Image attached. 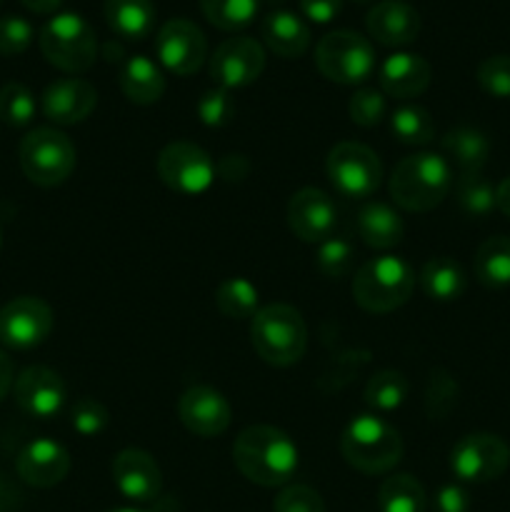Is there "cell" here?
<instances>
[{"label": "cell", "instance_id": "1", "mask_svg": "<svg viewBox=\"0 0 510 512\" xmlns=\"http://www.w3.org/2000/svg\"><path fill=\"white\" fill-rule=\"evenodd\" d=\"M233 463L260 488H283L298 473L300 453L283 430L273 425H250L235 438Z\"/></svg>", "mask_w": 510, "mask_h": 512}, {"label": "cell", "instance_id": "2", "mask_svg": "<svg viewBox=\"0 0 510 512\" xmlns=\"http://www.w3.org/2000/svg\"><path fill=\"white\" fill-rule=\"evenodd\" d=\"M453 185V173L443 155L415 153L398 160L388 180V193L398 208L408 213H428L438 208Z\"/></svg>", "mask_w": 510, "mask_h": 512}, {"label": "cell", "instance_id": "3", "mask_svg": "<svg viewBox=\"0 0 510 512\" xmlns=\"http://www.w3.org/2000/svg\"><path fill=\"white\" fill-rule=\"evenodd\" d=\"M403 438L385 418L363 413L348 423L340 438L345 463L365 475L390 473L403 460Z\"/></svg>", "mask_w": 510, "mask_h": 512}, {"label": "cell", "instance_id": "4", "mask_svg": "<svg viewBox=\"0 0 510 512\" xmlns=\"http://www.w3.org/2000/svg\"><path fill=\"white\" fill-rule=\"evenodd\" d=\"M250 340L260 358L275 368H290L298 363L308 348V328L293 305H263L250 318Z\"/></svg>", "mask_w": 510, "mask_h": 512}, {"label": "cell", "instance_id": "5", "mask_svg": "<svg viewBox=\"0 0 510 512\" xmlns=\"http://www.w3.org/2000/svg\"><path fill=\"white\" fill-rule=\"evenodd\" d=\"M415 288V273L398 255H378L358 268L353 298L368 313H393L403 308Z\"/></svg>", "mask_w": 510, "mask_h": 512}, {"label": "cell", "instance_id": "6", "mask_svg": "<svg viewBox=\"0 0 510 512\" xmlns=\"http://www.w3.org/2000/svg\"><path fill=\"white\" fill-rule=\"evenodd\" d=\"M45 60L63 73H85L98 58V38L88 20L78 13H58L40 30Z\"/></svg>", "mask_w": 510, "mask_h": 512}, {"label": "cell", "instance_id": "7", "mask_svg": "<svg viewBox=\"0 0 510 512\" xmlns=\"http://www.w3.org/2000/svg\"><path fill=\"white\" fill-rule=\"evenodd\" d=\"M20 168L30 183L40 188L63 185L75 170V145L65 133L55 128H35L20 140Z\"/></svg>", "mask_w": 510, "mask_h": 512}, {"label": "cell", "instance_id": "8", "mask_svg": "<svg viewBox=\"0 0 510 512\" xmlns=\"http://www.w3.org/2000/svg\"><path fill=\"white\" fill-rule=\"evenodd\" d=\"M315 65L330 83L360 85L373 75L375 50L355 30H333L315 45Z\"/></svg>", "mask_w": 510, "mask_h": 512}, {"label": "cell", "instance_id": "9", "mask_svg": "<svg viewBox=\"0 0 510 512\" xmlns=\"http://www.w3.org/2000/svg\"><path fill=\"white\" fill-rule=\"evenodd\" d=\"M325 173L335 193L350 200L370 198L383 183V165L378 153L355 140H343L330 148L325 158Z\"/></svg>", "mask_w": 510, "mask_h": 512}, {"label": "cell", "instance_id": "10", "mask_svg": "<svg viewBox=\"0 0 510 512\" xmlns=\"http://www.w3.org/2000/svg\"><path fill=\"white\" fill-rule=\"evenodd\" d=\"M155 170L163 185L178 195H203L215 183L218 165L200 145L175 140L160 150Z\"/></svg>", "mask_w": 510, "mask_h": 512}, {"label": "cell", "instance_id": "11", "mask_svg": "<svg viewBox=\"0 0 510 512\" xmlns=\"http://www.w3.org/2000/svg\"><path fill=\"white\" fill-rule=\"evenodd\" d=\"M508 465V443L495 433H470L450 450V470L460 483H493Z\"/></svg>", "mask_w": 510, "mask_h": 512}, {"label": "cell", "instance_id": "12", "mask_svg": "<svg viewBox=\"0 0 510 512\" xmlns=\"http://www.w3.org/2000/svg\"><path fill=\"white\" fill-rule=\"evenodd\" d=\"M53 330V310L35 295H20L0 308V343L13 350L38 348Z\"/></svg>", "mask_w": 510, "mask_h": 512}, {"label": "cell", "instance_id": "13", "mask_svg": "<svg viewBox=\"0 0 510 512\" xmlns=\"http://www.w3.org/2000/svg\"><path fill=\"white\" fill-rule=\"evenodd\" d=\"M155 55L165 70L175 75H193L208 58V40L193 20H168L155 35Z\"/></svg>", "mask_w": 510, "mask_h": 512}, {"label": "cell", "instance_id": "14", "mask_svg": "<svg viewBox=\"0 0 510 512\" xmlns=\"http://www.w3.org/2000/svg\"><path fill=\"white\" fill-rule=\"evenodd\" d=\"M263 70V45L253 38H245V35L223 40L210 58V78L215 80L218 88L225 90L248 88L263 75Z\"/></svg>", "mask_w": 510, "mask_h": 512}, {"label": "cell", "instance_id": "15", "mask_svg": "<svg viewBox=\"0 0 510 512\" xmlns=\"http://www.w3.org/2000/svg\"><path fill=\"white\" fill-rule=\"evenodd\" d=\"M288 225L303 243H323L338 228V208L333 198L318 188H300L288 200Z\"/></svg>", "mask_w": 510, "mask_h": 512}, {"label": "cell", "instance_id": "16", "mask_svg": "<svg viewBox=\"0 0 510 512\" xmlns=\"http://www.w3.org/2000/svg\"><path fill=\"white\" fill-rule=\"evenodd\" d=\"M178 418L198 438H218L230 428L228 398L210 385H193L178 400Z\"/></svg>", "mask_w": 510, "mask_h": 512}, {"label": "cell", "instance_id": "17", "mask_svg": "<svg viewBox=\"0 0 510 512\" xmlns=\"http://www.w3.org/2000/svg\"><path fill=\"white\" fill-rule=\"evenodd\" d=\"M15 403L25 415L38 420H50L63 410L65 383L55 370L45 365H30L13 383Z\"/></svg>", "mask_w": 510, "mask_h": 512}, {"label": "cell", "instance_id": "18", "mask_svg": "<svg viewBox=\"0 0 510 512\" xmlns=\"http://www.w3.org/2000/svg\"><path fill=\"white\" fill-rule=\"evenodd\" d=\"M115 488L130 503H150L163 490V473L150 453L140 448L120 450L110 465Z\"/></svg>", "mask_w": 510, "mask_h": 512}, {"label": "cell", "instance_id": "19", "mask_svg": "<svg viewBox=\"0 0 510 512\" xmlns=\"http://www.w3.org/2000/svg\"><path fill=\"white\" fill-rule=\"evenodd\" d=\"M95 105H98V90L83 78L53 80L40 98L43 115L55 125L83 123L90 118Z\"/></svg>", "mask_w": 510, "mask_h": 512}, {"label": "cell", "instance_id": "20", "mask_svg": "<svg viewBox=\"0 0 510 512\" xmlns=\"http://www.w3.org/2000/svg\"><path fill=\"white\" fill-rule=\"evenodd\" d=\"M20 480L30 488L48 490L63 483L70 473V453L60 443L38 438L25 445L15 460Z\"/></svg>", "mask_w": 510, "mask_h": 512}, {"label": "cell", "instance_id": "21", "mask_svg": "<svg viewBox=\"0 0 510 512\" xmlns=\"http://www.w3.org/2000/svg\"><path fill=\"white\" fill-rule=\"evenodd\" d=\"M365 25L375 43L403 48L420 35V13L405 0H380L368 10Z\"/></svg>", "mask_w": 510, "mask_h": 512}, {"label": "cell", "instance_id": "22", "mask_svg": "<svg viewBox=\"0 0 510 512\" xmlns=\"http://www.w3.org/2000/svg\"><path fill=\"white\" fill-rule=\"evenodd\" d=\"M378 78L385 95L408 100L428 90L430 80H433V70H430V63L423 55L393 53L383 60Z\"/></svg>", "mask_w": 510, "mask_h": 512}, {"label": "cell", "instance_id": "23", "mask_svg": "<svg viewBox=\"0 0 510 512\" xmlns=\"http://www.w3.org/2000/svg\"><path fill=\"white\" fill-rule=\"evenodd\" d=\"M260 30H263L265 45L285 60L300 58L310 48L308 23L290 10H270Z\"/></svg>", "mask_w": 510, "mask_h": 512}, {"label": "cell", "instance_id": "24", "mask_svg": "<svg viewBox=\"0 0 510 512\" xmlns=\"http://www.w3.org/2000/svg\"><path fill=\"white\" fill-rule=\"evenodd\" d=\"M120 90L135 105H153L163 98L165 78L158 65L145 55H130L120 68Z\"/></svg>", "mask_w": 510, "mask_h": 512}, {"label": "cell", "instance_id": "25", "mask_svg": "<svg viewBox=\"0 0 510 512\" xmlns=\"http://www.w3.org/2000/svg\"><path fill=\"white\" fill-rule=\"evenodd\" d=\"M358 235L370 248L390 250L403 240V218L388 203H368L358 213Z\"/></svg>", "mask_w": 510, "mask_h": 512}, {"label": "cell", "instance_id": "26", "mask_svg": "<svg viewBox=\"0 0 510 512\" xmlns=\"http://www.w3.org/2000/svg\"><path fill=\"white\" fill-rule=\"evenodd\" d=\"M105 23L125 40H143L155 28L153 0H105Z\"/></svg>", "mask_w": 510, "mask_h": 512}, {"label": "cell", "instance_id": "27", "mask_svg": "<svg viewBox=\"0 0 510 512\" xmlns=\"http://www.w3.org/2000/svg\"><path fill=\"white\" fill-rule=\"evenodd\" d=\"M420 285H423L425 295L438 303H453L468 288V278L465 270L460 268L458 260L440 255V258H430L420 270Z\"/></svg>", "mask_w": 510, "mask_h": 512}, {"label": "cell", "instance_id": "28", "mask_svg": "<svg viewBox=\"0 0 510 512\" xmlns=\"http://www.w3.org/2000/svg\"><path fill=\"white\" fill-rule=\"evenodd\" d=\"M443 150L450 160L458 163L463 173H480L483 165L488 163L490 140L483 130L460 125V128L448 130L443 138Z\"/></svg>", "mask_w": 510, "mask_h": 512}, {"label": "cell", "instance_id": "29", "mask_svg": "<svg viewBox=\"0 0 510 512\" xmlns=\"http://www.w3.org/2000/svg\"><path fill=\"white\" fill-rule=\"evenodd\" d=\"M475 278L485 288H505L510 285V238L508 235H493L480 243L473 260Z\"/></svg>", "mask_w": 510, "mask_h": 512}, {"label": "cell", "instance_id": "30", "mask_svg": "<svg viewBox=\"0 0 510 512\" xmlns=\"http://www.w3.org/2000/svg\"><path fill=\"white\" fill-rule=\"evenodd\" d=\"M380 512H425L428 495L418 478L408 473H395L378 490Z\"/></svg>", "mask_w": 510, "mask_h": 512}, {"label": "cell", "instance_id": "31", "mask_svg": "<svg viewBox=\"0 0 510 512\" xmlns=\"http://www.w3.org/2000/svg\"><path fill=\"white\" fill-rule=\"evenodd\" d=\"M215 308L230 320L253 318L260 310V293L248 278H228L215 290Z\"/></svg>", "mask_w": 510, "mask_h": 512}, {"label": "cell", "instance_id": "32", "mask_svg": "<svg viewBox=\"0 0 510 512\" xmlns=\"http://www.w3.org/2000/svg\"><path fill=\"white\" fill-rule=\"evenodd\" d=\"M408 393V378L400 370H380L365 385V403L378 413H390L408 400Z\"/></svg>", "mask_w": 510, "mask_h": 512}, {"label": "cell", "instance_id": "33", "mask_svg": "<svg viewBox=\"0 0 510 512\" xmlns=\"http://www.w3.org/2000/svg\"><path fill=\"white\" fill-rule=\"evenodd\" d=\"M390 130L403 145H428L435 140V120L420 105H400L390 115Z\"/></svg>", "mask_w": 510, "mask_h": 512}, {"label": "cell", "instance_id": "34", "mask_svg": "<svg viewBox=\"0 0 510 512\" xmlns=\"http://www.w3.org/2000/svg\"><path fill=\"white\" fill-rule=\"evenodd\" d=\"M260 0H200V10L210 25L220 30H243L255 20Z\"/></svg>", "mask_w": 510, "mask_h": 512}, {"label": "cell", "instance_id": "35", "mask_svg": "<svg viewBox=\"0 0 510 512\" xmlns=\"http://www.w3.org/2000/svg\"><path fill=\"white\" fill-rule=\"evenodd\" d=\"M455 198L470 218H485L495 210V185L483 173H463L455 185Z\"/></svg>", "mask_w": 510, "mask_h": 512}, {"label": "cell", "instance_id": "36", "mask_svg": "<svg viewBox=\"0 0 510 512\" xmlns=\"http://www.w3.org/2000/svg\"><path fill=\"white\" fill-rule=\"evenodd\" d=\"M353 263L355 248L350 240L333 235V238L318 243V250H315V270H318L323 278H345V275L350 273V268H353Z\"/></svg>", "mask_w": 510, "mask_h": 512}, {"label": "cell", "instance_id": "37", "mask_svg": "<svg viewBox=\"0 0 510 512\" xmlns=\"http://www.w3.org/2000/svg\"><path fill=\"white\" fill-rule=\"evenodd\" d=\"M35 98L23 83H5L0 88V120L13 128H23L33 120Z\"/></svg>", "mask_w": 510, "mask_h": 512}, {"label": "cell", "instance_id": "38", "mask_svg": "<svg viewBox=\"0 0 510 512\" xmlns=\"http://www.w3.org/2000/svg\"><path fill=\"white\" fill-rule=\"evenodd\" d=\"M348 113L350 120L355 125H360V128H375L388 115V100H385L383 90L360 88L350 98Z\"/></svg>", "mask_w": 510, "mask_h": 512}, {"label": "cell", "instance_id": "39", "mask_svg": "<svg viewBox=\"0 0 510 512\" xmlns=\"http://www.w3.org/2000/svg\"><path fill=\"white\" fill-rule=\"evenodd\" d=\"M458 403V383L445 370H435L425 393V413L433 420H443Z\"/></svg>", "mask_w": 510, "mask_h": 512}, {"label": "cell", "instance_id": "40", "mask_svg": "<svg viewBox=\"0 0 510 512\" xmlns=\"http://www.w3.org/2000/svg\"><path fill=\"white\" fill-rule=\"evenodd\" d=\"M110 423L108 408H105L100 400L95 398H78L75 405L70 408V425L75 428V433L85 435V438H93V435H100Z\"/></svg>", "mask_w": 510, "mask_h": 512}, {"label": "cell", "instance_id": "41", "mask_svg": "<svg viewBox=\"0 0 510 512\" xmlns=\"http://www.w3.org/2000/svg\"><path fill=\"white\" fill-rule=\"evenodd\" d=\"M195 108H198L203 125H208V128H223V125H228L230 120H233L235 100L233 95H230V90L215 85V88L205 90V93L200 95Z\"/></svg>", "mask_w": 510, "mask_h": 512}, {"label": "cell", "instance_id": "42", "mask_svg": "<svg viewBox=\"0 0 510 512\" xmlns=\"http://www.w3.org/2000/svg\"><path fill=\"white\" fill-rule=\"evenodd\" d=\"M478 85L493 98H510V55H490L478 65Z\"/></svg>", "mask_w": 510, "mask_h": 512}, {"label": "cell", "instance_id": "43", "mask_svg": "<svg viewBox=\"0 0 510 512\" xmlns=\"http://www.w3.org/2000/svg\"><path fill=\"white\" fill-rule=\"evenodd\" d=\"M273 512H325L318 490L308 485H285L273 503Z\"/></svg>", "mask_w": 510, "mask_h": 512}, {"label": "cell", "instance_id": "44", "mask_svg": "<svg viewBox=\"0 0 510 512\" xmlns=\"http://www.w3.org/2000/svg\"><path fill=\"white\" fill-rule=\"evenodd\" d=\"M33 43V25L20 15L0 18V55H20Z\"/></svg>", "mask_w": 510, "mask_h": 512}, {"label": "cell", "instance_id": "45", "mask_svg": "<svg viewBox=\"0 0 510 512\" xmlns=\"http://www.w3.org/2000/svg\"><path fill=\"white\" fill-rule=\"evenodd\" d=\"M435 512H468L470 510V493L460 483L440 485L433 498Z\"/></svg>", "mask_w": 510, "mask_h": 512}, {"label": "cell", "instance_id": "46", "mask_svg": "<svg viewBox=\"0 0 510 512\" xmlns=\"http://www.w3.org/2000/svg\"><path fill=\"white\" fill-rule=\"evenodd\" d=\"M343 0H300V13L308 18V23L328 25L340 15Z\"/></svg>", "mask_w": 510, "mask_h": 512}, {"label": "cell", "instance_id": "47", "mask_svg": "<svg viewBox=\"0 0 510 512\" xmlns=\"http://www.w3.org/2000/svg\"><path fill=\"white\" fill-rule=\"evenodd\" d=\"M15 383V370H13V363H10L8 355L0 350V400L5 398V395L10 393V388H13Z\"/></svg>", "mask_w": 510, "mask_h": 512}, {"label": "cell", "instance_id": "48", "mask_svg": "<svg viewBox=\"0 0 510 512\" xmlns=\"http://www.w3.org/2000/svg\"><path fill=\"white\" fill-rule=\"evenodd\" d=\"M495 210L510 218V175L495 185Z\"/></svg>", "mask_w": 510, "mask_h": 512}, {"label": "cell", "instance_id": "49", "mask_svg": "<svg viewBox=\"0 0 510 512\" xmlns=\"http://www.w3.org/2000/svg\"><path fill=\"white\" fill-rule=\"evenodd\" d=\"M20 3H23L28 10H33V13L48 15V13H55V10L63 5V0H20Z\"/></svg>", "mask_w": 510, "mask_h": 512}, {"label": "cell", "instance_id": "50", "mask_svg": "<svg viewBox=\"0 0 510 512\" xmlns=\"http://www.w3.org/2000/svg\"><path fill=\"white\" fill-rule=\"evenodd\" d=\"M108 512H145V510H135V508H115V510H108Z\"/></svg>", "mask_w": 510, "mask_h": 512}, {"label": "cell", "instance_id": "51", "mask_svg": "<svg viewBox=\"0 0 510 512\" xmlns=\"http://www.w3.org/2000/svg\"><path fill=\"white\" fill-rule=\"evenodd\" d=\"M355 3H370V0H355Z\"/></svg>", "mask_w": 510, "mask_h": 512}, {"label": "cell", "instance_id": "52", "mask_svg": "<svg viewBox=\"0 0 510 512\" xmlns=\"http://www.w3.org/2000/svg\"><path fill=\"white\" fill-rule=\"evenodd\" d=\"M0 245H3V233H0Z\"/></svg>", "mask_w": 510, "mask_h": 512}]
</instances>
